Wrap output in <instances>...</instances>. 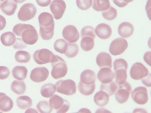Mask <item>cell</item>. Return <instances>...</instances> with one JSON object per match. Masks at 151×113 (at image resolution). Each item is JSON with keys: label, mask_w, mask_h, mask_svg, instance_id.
I'll use <instances>...</instances> for the list:
<instances>
[{"label": "cell", "mask_w": 151, "mask_h": 113, "mask_svg": "<svg viewBox=\"0 0 151 113\" xmlns=\"http://www.w3.org/2000/svg\"><path fill=\"white\" fill-rule=\"evenodd\" d=\"M124 1L128 4V3H131V2L133 1L134 0H124Z\"/></svg>", "instance_id": "obj_54"}, {"label": "cell", "mask_w": 151, "mask_h": 113, "mask_svg": "<svg viewBox=\"0 0 151 113\" xmlns=\"http://www.w3.org/2000/svg\"><path fill=\"white\" fill-rule=\"evenodd\" d=\"M128 46V43L126 39L118 38L114 40L110 44L109 52L113 56L120 55L124 53Z\"/></svg>", "instance_id": "obj_8"}, {"label": "cell", "mask_w": 151, "mask_h": 113, "mask_svg": "<svg viewBox=\"0 0 151 113\" xmlns=\"http://www.w3.org/2000/svg\"><path fill=\"white\" fill-rule=\"evenodd\" d=\"M142 83L145 85L146 86L148 87H151V74L149 73L148 75H147L146 77L142 79Z\"/></svg>", "instance_id": "obj_45"}, {"label": "cell", "mask_w": 151, "mask_h": 113, "mask_svg": "<svg viewBox=\"0 0 151 113\" xmlns=\"http://www.w3.org/2000/svg\"><path fill=\"white\" fill-rule=\"evenodd\" d=\"M134 31L133 25L128 22H124L121 23L118 29V34L123 38H129L131 36Z\"/></svg>", "instance_id": "obj_17"}, {"label": "cell", "mask_w": 151, "mask_h": 113, "mask_svg": "<svg viewBox=\"0 0 151 113\" xmlns=\"http://www.w3.org/2000/svg\"><path fill=\"white\" fill-rule=\"evenodd\" d=\"M79 52V47L76 44H68V49L65 53V56L68 58H73L75 57Z\"/></svg>", "instance_id": "obj_35"}, {"label": "cell", "mask_w": 151, "mask_h": 113, "mask_svg": "<svg viewBox=\"0 0 151 113\" xmlns=\"http://www.w3.org/2000/svg\"><path fill=\"white\" fill-rule=\"evenodd\" d=\"M66 100H64L62 97L57 95H54L50 97L49 100L50 105L53 109L59 110L63 107Z\"/></svg>", "instance_id": "obj_28"}, {"label": "cell", "mask_w": 151, "mask_h": 113, "mask_svg": "<svg viewBox=\"0 0 151 113\" xmlns=\"http://www.w3.org/2000/svg\"><path fill=\"white\" fill-rule=\"evenodd\" d=\"M51 63L52 66L51 74L53 78L55 79H59L66 76L68 74V66L63 58L56 55L55 59Z\"/></svg>", "instance_id": "obj_3"}, {"label": "cell", "mask_w": 151, "mask_h": 113, "mask_svg": "<svg viewBox=\"0 0 151 113\" xmlns=\"http://www.w3.org/2000/svg\"><path fill=\"white\" fill-rule=\"evenodd\" d=\"M109 96L102 90L97 92L93 98L94 102L99 107H104L109 102Z\"/></svg>", "instance_id": "obj_21"}, {"label": "cell", "mask_w": 151, "mask_h": 113, "mask_svg": "<svg viewBox=\"0 0 151 113\" xmlns=\"http://www.w3.org/2000/svg\"><path fill=\"white\" fill-rule=\"evenodd\" d=\"M38 6L41 7H47L50 4L51 0H36Z\"/></svg>", "instance_id": "obj_44"}, {"label": "cell", "mask_w": 151, "mask_h": 113, "mask_svg": "<svg viewBox=\"0 0 151 113\" xmlns=\"http://www.w3.org/2000/svg\"><path fill=\"white\" fill-rule=\"evenodd\" d=\"M81 36L82 38L85 36H90L94 39L96 36L94 29L91 26H87L83 27L81 30Z\"/></svg>", "instance_id": "obj_38"}, {"label": "cell", "mask_w": 151, "mask_h": 113, "mask_svg": "<svg viewBox=\"0 0 151 113\" xmlns=\"http://www.w3.org/2000/svg\"><path fill=\"white\" fill-rule=\"evenodd\" d=\"M115 73L109 68H102L97 74V78L102 83H109L113 81Z\"/></svg>", "instance_id": "obj_14"}, {"label": "cell", "mask_w": 151, "mask_h": 113, "mask_svg": "<svg viewBox=\"0 0 151 113\" xmlns=\"http://www.w3.org/2000/svg\"><path fill=\"white\" fill-rule=\"evenodd\" d=\"M26 113H38L37 111L36 110L34 109H29L28 110H27L25 112Z\"/></svg>", "instance_id": "obj_52"}, {"label": "cell", "mask_w": 151, "mask_h": 113, "mask_svg": "<svg viewBox=\"0 0 151 113\" xmlns=\"http://www.w3.org/2000/svg\"><path fill=\"white\" fill-rule=\"evenodd\" d=\"M94 30L96 35L101 39H109L112 34L111 26L105 23L98 25Z\"/></svg>", "instance_id": "obj_16"}, {"label": "cell", "mask_w": 151, "mask_h": 113, "mask_svg": "<svg viewBox=\"0 0 151 113\" xmlns=\"http://www.w3.org/2000/svg\"><path fill=\"white\" fill-rule=\"evenodd\" d=\"M27 44H24V43L22 40V38H16L15 43L14 44L13 47L16 49H22L26 47Z\"/></svg>", "instance_id": "obj_42"}, {"label": "cell", "mask_w": 151, "mask_h": 113, "mask_svg": "<svg viewBox=\"0 0 151 113\" xmlns=\"http://www.w3.org/2000/svg\"><path fill=\"white\" fill-rule=\"evenodd\" d=\"M13 31L17 36H22V40L26 44L33 45L38 40L37 31L31 25L18 24L14 27Z\"/></svg>", "instance_id": "obj_1"}, {"label": "cell", "mask_w": 151, "mask_h": 113, "mask_svg": "<svg viewBox=\"0 0 151 113\" xmlns=\"http://www.w3.org/2000/svg\"><path fill=\"white\" fill-rule=\"evenodd\" d=\"M68 43L63 39L57 40L54 44V49L57 52L65 54L68 49Z\"/></svg>", "instance_id": "obj_33"}, {"label": "cell", "mask_w": 151, "mask_h": 113, "mask_svg": "<svg viewBox=\"0 0 151 113\" xmlns=\"http://www.w3.org/2000/svg\"><path fill=\"white\" fill-rule=\"evenodd\" d=\"M113 3L115 5L120 8H123L128 4V3L124 1V0H113Z\"/></svg>", "instance_id": "obj_46"}, {"label": "cell", "mask_w": 151, "mask_h": 113, "mask_svg": "<svg viewBox=\"0 0 151 113\" xmlns=\"http://www.w3.org/2000/svg\"><path fill=\"white\" fill-rule=\"evenodd\" d=\"M92 6L93 9L98 12H103L108 9L111 6L109 0H92Z\"/></svg>", "instance_id": "obj_26"}, {"label": "cell", "mask_w": 151, "mask_h": 113, "mask_svg": "<svg viewBox=\"0 0 151 113\" xmlns=\"http://www.w3.org/2000/svg\"><path fill=\"white\" fill-rule=\"evenodd\" d=\"M151 51H148L146 52L144 55V60L145 62L150 66H151Z\"/></svg>", "instance_id": "obj_48"}, {"label": "cell", "mask_w": 151, "mask_h": 113, "mask_svg": "<svg viewBox=\"0 0 151 113\" xmlns=\"http://www.w3.org/2000/svg\"><path fill=\"white\" fill-rule=\"evenodd\" d=\"M56 91L55 85L51 83L45 84L41 87L40 93L44 98H48L52 97Z\"/></svg>", "instance_id": "obj_24"}, {"label": "cell", "mask_w": 151, "mask_h": 113, "mask_svg": "<svg viewBox=\"0 0 151 113\" xmlns=\"http://www.w3.org/2000/svg\"><path fill=\"white\" fill-rule=\"evenodd\" d=\"M139 112L140 113H147L145 110L142 109H135V110L133 111V113H139Z\"/></svg>", "instance_id": "obj_51"}, {"label": "cell", "mask_w": 151, "mask_h": 113, "mask_svg": "<svg viewBox=\"0 0 151 113\" xmlns=\"http://www.w3.org/2000/svg\"><path fill=\"white\" fill-rule=\"evenodd\" d=\"M78 113H91V111L88 110V109L86 108H82V109H81L80 110L78 111Z\"/></svg>", "instance_id": "obj_50"}, {"label": "cell", "mask_w": 151, "mask_h": 113, "mask_svg": "<svg viewBox=\"0 0 151 113\" xmlns=\"http://www.w3.org/2000/svg\"><path fill=\"white\" fill-rule=\"evenodd\" d=\"M96 113H111V111H109L107 110L104 109L103 108H100V109H99V110H97L96 111Z\"/></svg>", "instance_id": "obj_49"}, {"label": "cell", "mask_w": 151, "mask_h": 113, "mask_svg": "<svg viewBox=\"0 0 151 113\" xmlns=\"http://www.w3.org/2000/svg\"><path fill=\"white\" fill-rule=\"evenodd\" d=\"M78 89L80 93L85 96H90L94 92L96 89L95 84L92 85H86L80 81L78 84Z\"/></svg>", "instance_id": "obj_29"}, {"label": "cell", "mask_w": 151, "mask_h": 113, "mask_svg": "<svg viewBox=\"0 0 151 113\" xmlns=\"http://www.w3.org/2000/svg\"><path fill=\"white\" fill-rule=\"evenodd\" d=\"M6 18H4L3 16L0 15V31L4 30L6 26Z\"/></svg>", "instance_id": "obj_47"}, {"label": "cell", "mask_w": 151, "mask_h": 113, "mask_svg": "<svg viewBox=\"0 0 151 113\" xmlns=\"http://www.w3.org/2000/svg\"><path fill=\"white\" fill-rule=\"evenodd\" d=\"M28 72V70L24 66H15L12 70L13 77L16 79L23 80L27 77Z\"/></svg>", "instance_id": "obj_22"}, {"label": "cell", "mask_w": 151, "mask_h": 113, "mask_svg": "<svg viewBox=\"0 0 151 113\" xmlns=\"http://www.w3.org/2000/svg\"><path fill=\"white\" fill-rule=\"evenodd\" d=\"M37 13V8L34 4L31 3L25 4L21 7L18 12V19L22 21H28L33 19Z\"/></svg>", "instance_id": "obj_6"}, {"label": "cell", "mask_w": 151, "mask_h": 113, "mask_svg": "<svg viewBox=\"0 0 151 113\" xmlns=\"http://www.w3.org/2000/svg\"><path fill=\"white\" fill-rule=\"evenodd\" d=\"M63 36L70 43L77 42L80 38V34L77 28L74 25H68L63 31Z\"/></svg>", "instance_id": "obj_12"}, {"label": "cell", "mask_w": 151, "mask_h": 113, "mask_svg": "<svg viewBox=\"0 0 151 113\" xmlns=\"http://www.w3.org/2000/svg\"><path fill=\"white\" fill-rule=\"evenodd\" d=\"M96 62L100 68L107 67L111 69L112 67V58L108 53H99L96 56Z\"/></svg>", "instance_id": "obj_15"}, {"label": "cell", "mask_w": 151, "mask_h": 113, "mask_svg": "<svg viewBox=\"0 0 151 113\" xmlns=\"http://www.w3.org/2000/svg\"><path fill=\"white\" fill-rule=\"evenodd\" d=\"M10 75V70L4 66H0V80H5Z\"/></svg>", "instance_id": "obj_41"}, {"label": "cell", "mask_w": 151, "mask_h": 113, "mask_svg": "<svg viewBox=\"0 0 151 113\" xmlns=\"http://www.w3.org/2000/svg\"><path fill=\"white\" fill-rule=\"evenodd\" d=\"M49 75V70L47 68H35L32 71L30 79L35 83H42L47 79Z\"/></svg>", "instance_id": "obj_13"}, {"label": "cell", "mask_w": 151, "mask_h": 113, "mask_svg": "<svg viewBox=\"0 0 151 113\" xmlns=\"http://www.w3.org/2000/svg\"><path fill=\"white\" fill-rule=\"evenodd\" d=\"M117 10L112 6L109 7L107 10L102 12L103 17L106 20L109 21H111L116 19L117 16Z\"/></svg>", "instance_id": "obj_36"}, {"label": "cell", "mask_w": 151, "mask_h": 113, "mask_svg": "<svg viewBox=\"0 0 151 113\" xmlns=\"http://www.w3.org/2000/svg\"><path fill=\"white\" fill-rule=\"evenodd\" d=\"M81 46L84 51H91L94 46V39L91 37H84L81 42Z\"/></svg>", "instance_id": "obj_31"}, {"label": "cell", "mask_w": 151, "mask_h": 113, "mask_svg": "<svg viewBox=\"0 0 151 113\" xmlns=\"http://www.w3.org/2000/svg\"><path fill=\"white\" fill-rule=\"evenodd\" d=\"M148 69L140 62H136L132 66L130 74L134 80H139L147 77L149 74Z\"/></svg>", "instance_id": "obj_10"}, {"label": "cell", "mask_w": 151, "mask_h": 113, "mask_svg": "<svg viewBox=\"0 0 151 113\" xmlns=\"http://www.w3.org/2000/svg\"><path fill=\"white\" fill-rule=\"evenodd\" d=\"M56 91L65 95H73L77 92L76 84L73 80H60L55 84Z\"/></svg>", "instance_id": "obj_4"}, {"label": "cell", "mask_w": 151, "mask_h": 113, "mask_svg": "<svg viewBox=\"0 0 151 113\" xmlns=\"http://www.w3.org/2000/svg\"><path fill=\"white\" fill-rule=\"evenodd\" d=\"M131 97L134 102L139 105H145L148 102V90L143 87H139L134 89L131 93Z\"/></svg>", "instance_id": "obj_9"}, {"label": "cell", "mask_w": 151, "mask_h": 113, "mask_svg": "<svg viewBox=\"0 0 151 113\" xmlns=\"http://www.w3.org/2000/svg\"><path fill=\"white\" fill-rule=\"evenodd\" d=\"M40 31L39 34L44 40H50L54 35V19L50 13L43 12L41 13L38 16Z\"/></svg>", "instance_id": "obj_2"}, {"label": "cell", "mask_w": 151, "mask_h": 113, "mask_svg": "<svg viewBox=\"0 0 151 113\" xmlns=\"http://www.w3.org/2000/svg\"><path fill=\"white\" fill-rule=\"evenodd\" d=\"M114 71L120 69H124L127 70L128 68V63L125 59H116L113 63Z\"/></svg>", "instance_id": "obj_40"}, {"label": "cell", "mask_w": 151, "mask_h": 113, "mask_svg": "<svg viewBox=\"0 0 151 113\" xmlns=\"http://www.w3.org/2000/svg\"><path fill=\"white\" fill-rule=\"evenodd\" d=\"M132 92L131 85L128 82H125L122 85H119L115 92V99L120 104H124L128 101Z\"/></svg>", "instance_id": "obj_7"}, {"label": "cell", "mask_w": 151, "mask_h": 113, "mask_svg": "<svg viewBox=\"0 0 151 113\" xmlns=\"http://www.w3.org/2000/svg\"><path fill=\"white\" fill-rule=\"evenodd\" d=\"M38 111L41 113H50L52 111V108L47 101H41L37 105Z\"/></svg>", "instance_id": "obj_37"}, {"label": "cell", "mask_w": 151, "mask_h": 113, "mask_svg": "<svg viewBox=\"0 0 151 113\" xmlns=\"http://www.w3.org/2000/svg\"><path fill=\"white\" fill-rule=\"evenodd\" d=\"M6 0H0V7L1 6V4H3Z\"/></svg>", "instance_id": "obj_55"}, {"label": "cell", "mask_w": 151, "mask_h": 113, "mask_svg": "<svg viewBox=\"0 0 151 113\" xmlns=\"http://www.w3.org/2000/svg\"><path fill=\"white\" fill-rule=\"evenodd\" d=\"M66 8V3L63 0H53L50 4V11L56 20L62 18Z\"/></svg>", "instance_id": "obj_11"}, {"label": "cell", "mask_w": 151, "mask_h": 113, "mask_svg": "<svg viewBox=\"0 0 151 113\" xmlns=\"http://www.w3.org/2000/svg\"><path fill=\"white\" fill-rule=\"evenodd\" d=\"M70 108V104L67 100L65 101V103L63 104V107L61 108L59 110L57 111V113H65L68 112Z\"/></svg>", "instance_id": "obj_43"}, {"label": "cell", "mask_w": 151, "mask_h": 113, "mask_svg": "<svg viewBox=\"0 0 151 113\" xmlns=\"http://www.w3.org/2000/svg\"><path fill=\"white\" fill-rule=\"evenodd\" d=\"M16 40L15 34L11 31L4 32L1 36V41L6 46H10L13 45Z\"/></svg>", "instance_id": "obj_25"}, {"label": "cell", "mask_w": 151, "mask_h": 113, "mask_svg": "<svg viewBox=\"0 0 151 113\" xmlns=\"http://www.w3.org/2000/svg\"><path fill=\"white\" fill-rule=\"evenodd\" d=\"M55 57L56 55L50 50L46 49L37 50L33 55L34 61L39 65L51 63L54 61Z\"/></svg>", "instance_id": "obj_5"}, {"label": "cell", "mask_w": 151, "mask_h": 113, "mask_svg": "<svg viewBox=\"0 0 151 113\" xmlns=\"http://www.w3.org/2000/svg\"><path fill=\"white\" fill-rule=\"evenodd\" d=\"M31 56L27 51L19 50L17 52L15 55V59L19 63H28L30 62Z\"/></svg>", "instance_id": "obj_32"}, {"label": "cell", "mask_w": 151, "mask_h": 113, "mask_svg": "<svg viewBox=\"0 0 151 113\" xmlns=\"http://www.w3.org/2000/svg\"><path fill=\"white\" fill-rule=\"evenodd\" d=\"M115 81L118 85H122L126 82L127 80V70L124 69H118L115 71Z\"/></svg>", "instance_id": "obj_34"}, {"label": "cell", "mask_w": 151, "mask_h": 113, "mask_svg": "<svg viewBox=\"0 0 151 113\" xmlns=\"http://www.w3.org/2000/svg\"><path fill=\"white\" fill-rule=\"evenodd\" d=\"M13 106L12 100L5 93L0 92V111L3 112H9Z\"/></svg>", "instance_id": "obj_18"}, {"label": "cell", "mask_w": 151, "mask_h": 113, "mask_svg": "<svg viewBox=\"0 0 151 113\" xmlns=\"http://www.w3.org/2000/svg\"><path fill=\"white\" fill-rule=\"evenodd\" d=\"M76 4L79 9L82 10L89 9L93 4L92 0H76Z\"/></svg>", "instance_id": "obj_39"}, {"label": "cell", "mask_w": 151, "mask_h": 113, "mask_svg": "<svg viewBox=\"0 0 151 113\" xmlns=\"http://www.w3.org/2000/svg\"><path fill=\"white\" fill-rule=\"evenodd\" d=\"M118 86L116 82L111 81L109 83L101 84L100 90L105 92L109 96H112L115 93L117 90Z\"/></svg>", "instance_id": "obj_30"}, {"label": "cell", "mask_w": 151, "mask_h": 113, "mask_svg": "<svg viewBox=\"0 0 151 113\" xmlns=\"http://www.w3.org/2000/svg\"><path fill=\"white\" fill-rule=\"evenodd\" d=\"M17 104L18 107L20 109L22 110L28 109L32 106V100L27 96H20L17 99Z\"/></svg>", "instance_id": "obj_27"}, {"label": "cell", "mask_w": 151, "mask_h": 113, "mask_svg": "<svg viewBox=\"0 0 151 113\" xmlns=\"http://www.w3.org/2000/svg\"><path fill=\"white\" fill-rule=\"evenodd\" d=\"M26 0H14V1L16 3H18V4H22Z\"/></svg>", "instance_id": "obj_53"}, {"label": "cell", "mask_w": 151, "mask_h": 113, "mask_svg": "<svg viewBox=\"0 0 151 113\" xmlns=\"http://www.w3.org/2000/svg\"><path fill=\"white\" fill-rule=\"evenodd\" d=\"M11 89L14 93L20 95L25 92L26 86L24 81L22 80H14L11 85Z\"/></svg>", "instance_id": "obj_23"}, {"label": "cell", "mask_w": 151, "mask_h": 113, "mask_svg": "<svg viewBox=\"0 0 151 113\" xmlns=\"http://www.w3.org/2000/svg\"><path fill=\"white\" fill-rule=\"evenodd\" d=\"M81 82L86 85H92L95 84L96 81V73L92 70H85L81 74Z\"/></svg>", "instance_id": "obj_20"}, {"label": "cell", "mask_w": 151, "mask_h": 113, "mask_svg": "<svg viewBox=\"0 0 151 113\" xmlns=\"http://www.w3.org/2000/svg\"><path fill=\"white\" fill-rule=\"evenodd\" d=\"M17 7V4L12 0H6L1 4L0 8L4 14L10 16L14 14Z\"/></svg>", "instance_id": "obj_19"}]
</instances>
